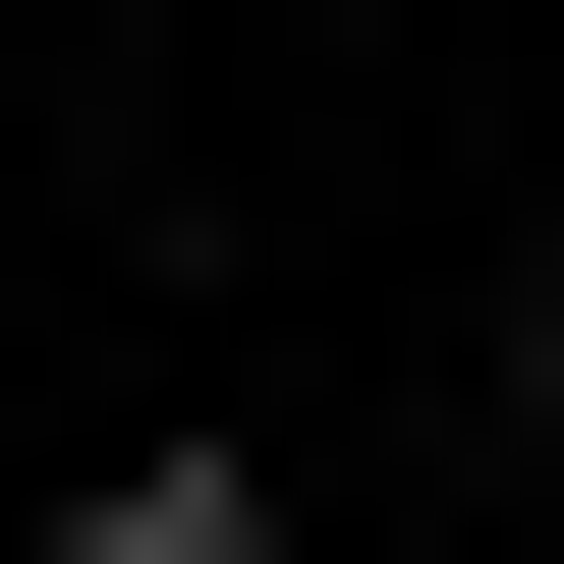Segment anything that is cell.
<instances>
[{
  "mask_svg": "<svg viewBox=\"0 0 564 564\" xmlns=\"http://www.w3.org/2000/svg\"><path fill=\"white\" fill-rule=\"evenodd\" d=\"M57 564H282V452H226V395H113V452H57Z\"/></svg>",
  "mask_w": 564,
  "mask_h": 564,
  "instance_id": "cell-1",
  "label": "cell"
},
{
  "mask_svg": "<svg viewBox=\"0 0 564 564\" xmlns=\"http://www.w3.org/2000/svg\"><path fill=\"white\" fill-rule=\"evenodd\" d=\"M508 452H564V226H508Z\"/></svg>",
  "mask_w": 564,
  "mask_h": 564,
  "instance_id": "cell-2",
  "label": "cell"
}]
</instances>
